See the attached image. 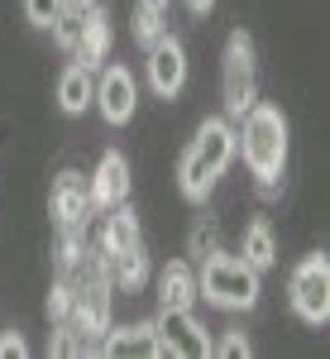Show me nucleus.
Wrapping results in <instances>:
<instances>
[{"mask_svg": "<svg viewBox=\"0 0 330 359\" xmlns=\"http://www.w3.org/2000/svg\"><path fill=\"white\" fill-rule=\"evenodd\" d=\"M240 154H245L249 172L259 182V196L273 201L282 192V168H287V115L273 101H254L245 115H240Z\"/></svg>", "mask_w": 330, "mask_h": 359, "instance_id": "nucleus-1", "label": "nucleus"}, {"mask_svg": "<svg viewBox=\"0 0 330 359\" xmlns=\"http://www.w3.org/2000/svg\"><path fill=\"white\" fill-rule=\"evenodd\" d=\"M235 154H240L235 120H225V115L201 120L196 139L182 149V158H177V187H182V196L196 201V206H206V196L216 192V182L225 177V168L235 163Z\"/></svg>", "mask_w": 330, "mask_h": 359, "instance_id": "nucleus-2", "label": "nucleus"}, {"mask_svg": "<svg viewBox=\"0 0 330 359\" xmlns=\"http://www.w3.org/2000/svg\"><path fill=\"white\" fill-rule=\"evenodd\" d=\"M196 297L206 306H216V311H254L259 297H263V273L249 264L245 254H206L201 259V269H196Z\"/></svg>", "mask_w": 330, "mask_h": 359, "instance_id": "nucleus-3", "label": "nucleus"}, {"mask_svg": "<svg viewBox=\"0 0 330 359\" xmlns=\"http://www.w3.org/2000/svg\"><path fill=\"white\" fill-rule=\"evenodd\" d=\"M220 96H225V120L240 125V115L259 101V53H254V34L230 29L225 53H220Z\"/></svg>", "mask_w": 330, "mask_h": 359, "instance_id": "nucleus-4", "label": "nucleus"}, {"mask_svg": "<svg viewBox=\"0 0 330 359\" xmlns=\"http://www.w3.org/2000/svg\"><path fill=\"white\" fill-rule=\"evenodd\" d=\"M287 302L306 326H326L330 321V259L326 254H306L287 278Z\"/></svg>", "mask_w": 330, "mask_h": 359, "instance_id": "nucleus-5", "label": "nucleus"}, {"mask_svg": "<svg viewBox=\"0 0 330 359\" xmlns=\"http://www.w3.org/2000/svg\"><path fill=\"white\" fill-rule=\"evenodd\" d=\"M153 331H158V359H206L216 340L196 321V311H158Z\"/></svg>", "mask_w": 330, "mask_h": 359, "instance_id": "nucleus-6", "label": "nucleus"}, {"mask_svg": "<svg viewBox=\"0 0 330 359\" xmlns=\"http://www.w3.org/2000/svg\"><path fill=\"white\" fill-rule=\"evenodd\" d=\"M144 72H149V86L158 101H177L182 86H187V43L177 34H158L149 43V57H144Z\"/></svg>", "mask_w": 330, "mask_h": 359, "instance_id": "nucleus-7", "label": "nucleus"}, {"mask_svg": "<svg viewBox=\"0 0 330 359\" xmlns=\"http://www.w3.org/2000/svg\"><path fill=\"white\" fill-rule=\"evenodd\" d=\"M91 101H96V111L106 125H130L139 111V82L135 72L125 67V62H106L101 72H96V91H91Z\"/></svg>", "mask_w": 330, "mask_h": 359, "instance_id": "nucleus-8", "label": "nucleus"}, {"mask_svg": "<svg viewBox=\"0 0 330 359\" xmlns=\"http://www.w3.org/2000/svg\"><path fill=\"white\" fill-rule=\"evenodd\" d=\"M86 192H91V211H96V216H106L110 206L130 201V158H125L120 149H106L101 163H96V172L86 177Z\"/></svg>", "mask_w": 330, "mask_h": 359, "instance_id": "nucleus-9", "label": "nucleus"}, {"mask_svg": "<svg viewBox=\"0 0 330 359\" xmlns=\"http://www.w3.org/2000/svg\"><path fill=\"white\" fill-rule=\"evenodd\" d=\"M96 355L106 359H158V331H153V321H130V326H115L110 321V331L101 335V345H96Z\"/></svg>", "mask_w": 330, "mask_h": 359, "instance_id": "nucleus-10", "label": "nucleus"}, {"mask_svg": "<svg viewBox=\"0 0 330 359\" xmlns=\"http://www.w3.org/2000/svg\"><path fill=\"white\" fill-rule=\"evenodd\" d=\"M48 211H53L57 230H62V225H86V216H91V192H86V177L77 172V168H67V172L53 177Z\"/></svg>", "mask_w": 330, "mask_h": 359, "instance_id": "nucleus-11", "label": "nucleus"}, {"mask_svg": "<svg viewBox=\"0 0 330 359\" xmlns=\"http://www.w3.org/2000/svg\"><path fill=\"white\" fill-rule=\"evenodd\" d=\"M110 43H115V29H110V15L101 10V5H91V10H82V34H77V62H86L91 72H101L110 57Z\"/></svg>", "mask_w": 330, "mask_h": 359, "instance_id": "nucleus-12", "label": "nucleus"}, {"mask_svg": "<svg viewBox=\"0 0 330 359\" xmlns=\"http://www.w3.org/2000/svg\"><path fill=\"white\" fill-rule=\"evenodd\" d=\"M144 245V230H139V216L130 201H120V206H110L106 221H101V230H96V249L106 254V259H115V254H125V249Z\"/></svg>", "mask_w": 330, "mask_h": 359, "instance_id": "nucleus-13", "label": "nucleus"}, {"mask_svg": "<svg viewBox=\"0 0 330 359\" xmlns=\"http://www.w3.org/2000/svg\"><path fill=\"white\" fill-rule=\"evenodd\" d=\"M196 269L187 259H172L158 273V311H196Z\"/></svg>", "mask_w": 330, "mask_h": 359, "instance_id": "nucleus-14", "label": "nucleus"}, {"mask_svg": "<svg viewBox=\"0 0 330 359\" xmlns=\"http://www.w3.org/2000/svg\"><path fill=\"white\" fill-rule=\"evenodd\" d=\"M91 91H96V72L72 57V62L62 67V77H57V106H62V115L91 111Z\"/></svg>", "mask_w": 330, "mask_h": 359, "instance_id": "nucleus-15", "label": "nucleus"}, {"mask_svg": "<svg viewBox=\"0 0 330 359\" xmlns=\"http://www.w3.org/2000/svg\"><path fill=\"white\" fill-rule=\"evenodd\" d=\"M110 264V283H115V292H139L149 278H153V264H149V249L135 245L125 249V254H115V259H106Z\"/></svg>", "mask_w": 330, "mask_h": 359, "instance_id": "nucleus-16", "label": "nucleus"}, {"mask_svg": "<svg viewBox=\"0 0 330 359\" xmlns=\"http://www.w3.org/2000/svg\"><path fill=\"white\" fill-rule=\"evenodd\" d=\"M240 254H245L259 273H268L277 264V235H273V221H268V216H254V221L245 225V249H240Z\"/></svg>", "mask_w": 330, "mask_h": 359, "instance_id": "nucleus-17", "label": "nucleus"}, {"mask_svg": "<svg viewBox=\"0 0 330 359\" xmlns=\"http://www.w3.org/2000/svg\"><path fill=\"white\" fill-rule=\"evenodd\" d=\"M86 225H62V240H57V273H72V269H77V264H82L86 259Z\"/></svg>", "mask_w": 330, "mask_h": 359, "instance_id": "nucleus-18", "label": "nucleus"}, {"mask_svg": "<svg viewBox=\"0 0 330 359\" xmlns=\"http://www.w3.org/2000/svg\"><path fill=\"white\" fill-rule=\"evenodd\" d=\"M216 249H220V225L211 221V216H196L192 230H187V254L201 264V259H206V254H216Z\"/></svg>", "mask_w": 330, "mask_h": 359, "instance_id": "nucleus-19", "label": "nucleus"}, {"mask_svg": "<svg viewBox=\"0 0 330 359\" xmlns=\"http://www.w3.org/2000/svg\"><path fill=\"white\" fill-rule=\"evenodd\" d=\"M48 29H53V43L72 57V53H77V34H82V10H62Z\"/></svg>", "mask_w": 330, "mask_h": 359, "instance_id": "nucleus-20", "label": "nucleus"}, {"mask_svg": "<svg viewBox=\"0 0 330 359\" xmlns=\"http://www.w3.org/2000/svg\"><path fill=\"white\" fill-rule=\"evenodd\" d=\"M72 302H77V287H72V278L62 273L53 287H48V321H67V316H72Z\"/></svg>", "mask_w": 330, "mask_h": 359, "instance_id": "nucleus-21", "label": "nucleus"}, {"mask_svg": "<svg viewBox=\"0 0 330 359\" xmlns=\"http://www.w3.org/2000/svg\"><path fill=\"white\" fill-rule=\"evenodd\" d=\"M211 355H225V359L254 355V345H249L245 326H225V335H216V340H211Z\"/></svg>", "mask_w": 330, "mask_h": 359, "instance_id": "nucleus-22", "label": "nucleus"}, {"mask_svg": "<svg viewBox=\"0 0 330 359\" xmlns=\"http://www.w3.org/2000/svg\"><path fill=\"white\" fill-rule=\"evenodd\" d=\"M62 10H67V0H25V20L34 29H48Z\"/></svg>", "mask_w": 330, "mask_h": 359, "instance_id": "nucleus-23", "label": "nucleus"}, {"mask_svg": "<svg viewBox=\"0 0 330 359\" xmlns=\"http://www.w3.org/2000/svg\"><path fill=\"white\" fill-rule=\"evenodd\" d=\"M48 355H82V340H77V331L67 326V321H53V335H48Z\"/></svg>", "mask_w": 330, "mask_h": 359, "instance_id": "nucleus-24", "label": "nucleus"}, {"mask_svg": "<svg viewBox=\"0 0 330 359\" xmlns=\"http://www.w3.org/2000/svg\"><path fill=\"white\" fill-rule=\"evenodd\" d=\"M163 29H167V15H153V10H135V39L144 43V48H149V43H153V39H158Z\"/></svg>", "mask_w": 330, "mask_h": 359, "instance_id": "nucleus-25", "label": "nucleus"}, {"mask_svg": "<svg viewBox=\"0 0 330 359\" xmlns=\"http://www.w3.org/2000/svg\"><path fill=\"white\" fill-rule=\"evenodd\" d=\"M25 355H29V345H25V335H20V331L0 335V359H25Z\"/></svg>", "mask_w": 330, "mask_h": 359, "instance_id": "nucleus-26", "label": "nucleus"}, {"mask_svg": "<svg viewBox=\"0 0 330 359\" xmlns=\"http://www.w3.org/2000/svg\"><path fill=\"white\" fill-rule=\"evenodd\" d=\"M182 5H187L192 15H211V10H216V0H182Z\"/></svg>", "mask_w": 330, "mask_h": 359, "instance_id": "nucleus-27", "label": "nucleus"}, {"mask_svg": "<svg viewBox=\"0 0 330 359\" xmlns=\"http://www.w3.org/2000/svg\"><path fill=\"white\" fill-rule=\"evenodd\" d=\"M139 10H153V15H167V0H139Z\"/></svg>", "mask_w": 330, "mask_h": 359, "instance_id": "nucleus-28", "label": "nucleus"}, {"mask_svg": "<svg viewBox=\"0 0 330 359\" xmlns=\"http://www.w3.org/2000/svg\"><path fill=\"white\" fill-rule=\"evenodd\" d=\"M91 5H101V0H67V10H91Z\"/></svg>", "mask_w": 330, "mask_h": 359, "instance_id": "nucleus-29", "label": "nucleus"}]
</instances>
